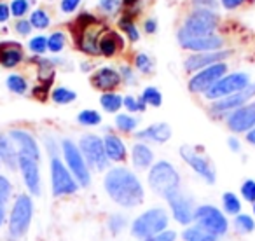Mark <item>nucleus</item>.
<instances>
[{
	"instance_id": "1",
	"label": "nucleus",
	"mask_w": 255,
	"mask_h": 241,
	"mask_svg": "<svg viewBox=\"0 0 255 241\" xmlns=\"http://www.w3.org/2000/svg\"><path fill=\"white\" fill-rule=\"evenodd\" d=\"M103 187L109 198L123 208H136L145 199L142 182L131 170L123 166L112 168L103 178Z\"/></svg>"
},
{
	"instance_id": "2",
	"label": "nucleus",
	"mask_w": 255,
	"mask_h": 241,
	"mask_svg": "<svg viewBox=\"0 0 255 241\" xmlns=\"http://www.w3.org/2000/svg\"><path fill=\"white\" fill-rule=\"evenodd\" d=\"M149 187L161 198H166L170 192L180 189V175L177 168L168 161H157L149 170Z\"/></svg>"
},
{
	"instance_id": "3",
	"label": "nucleus",
	"mask_w": 255,
	"mask_h": 241,
	"mask_svg": "<svg viewBox=\"0 0 255 241\" xmlns=\"http://www.w3.org/2000/svg\"><path fill=\"white\" fill-rule=\"evenodd\" d=\"M219 26V16L212 9H196L187 16L184 26L178 30V39L213 35Z\"/></svg>"
},
{
	"instance_id": "4",
	"label": "nucleus",
	"mask_w": 255,
	"mask_h": 241,
	"mask_svg": "<svg viewBox=\"0 0 255 241\" xmlns=\"http://www.w3.org/2000/svg\"><path fill=\"white\" fill-rule=\"evenodd\" d=\"M168 213L163 208H152L138 215L131 224V234L138 240H147L168 229Z\"/></svg>"
},
{
	"instance_id": "5",
	"label": "nucleus",
	"mask_w": 255,
	"mask_h": 241,
	"mask_svg": "<svg viewBox=\"0 0 255 241\" xmlns=\"http://www.w3.org/2000/svg\"><path fill=\"white\" fill-rule=\"evenodd\" d=\"M81 185L74 178L72 171L67 168V164L58 156L51 157V189H53L54 198L61 196H70L79 191Z\"/></svg>"
},
{
	"instance_id": "6",
	"label": "nucleus",
	"mask_w": 255,
	"mask_h": 241,
	"mask_svg": "<svg viewBox=\"0 0 255 241\" xmlns=\"http://www.w3.org/2000/svg\"><path fill=\"white\" fill-rule=\"evenodd\" d=\"M61 152H63V157H65V164H67V168L72 171V175H74V178L77 180V184L81 185V187H88V185L91 184V173H89L88 163H86L81 149H79L72 140L67 138L61 142Z\"/></svg>"
},
{
	"instance_id": "7",
	"label": "nucleus",
	"mask_w": 255,
	"mask_h": 241,
	"mask_svg": "<svg viewBox=\"0 0 255 241\" xmlns=\"http://www.w3.org/2000/svg\"><path fill=\"white\" fill-rule=\"evenodd\" d=\"M33 217V201L28 194H21L16 198L9 217V233L14 238H23L26 234Z\"/></svg>"
},
{
	"instance_id": "8",
	"label": "nucleus",
	"mask_w": 255,
	"mask_h": 241,
	"mask_svg": "<svg viewBox=\"0 0 255 241\" xmlns=\"http://www.w3.org/2000/svg\"><path fill=\"white\" fill-rule=\"evenodd\" d=\"M194 222L206 229L208 233L215 234V236L222 238L229 231V220H227L226 213L220 212L217 206L213 205H201L196 208L194 213Z\"/></svg>"
},
{
	"instance_id": "9",
	"label": "nucleus",
	"mask_w": 255,
	"mask_h": 241,
	"mask_svg": "<svg viewBox=\"0 0 255 241\" xmlns=\"http://www.w3.org/2000/svg\"><path fill=\"white\" fill-rule=\"evenodd\" d=\"M248 84H250V75L245 72H236V74L224 75L215 86H212L205 93V96L212 102H217V100H222L226 96L234 95V93L243 91Z\"/></svg>"
},
{
	"instance_id": "10",
	"label": "nucleus",
	"mask_w": 255,
	"mask_h": 241,
	"mask_svg": "<svg viewBox=\"0 0 255 241\" xmlns=\"http://www.w3.org/2000/svg\"><path fill=\"white\" fill-rule=\"evenodd\" d=\"M79 149H81L82 156H84L86 163H88L89 166L98 171L107 170L110 161H109V157H107L103 138H100V136H96V135H84L81 138V143H79Z\"/></svg>"
},
{
	"instance_id": "11",
	"label": "nucleus",
	"mask_w": 255,
	"mask_h": 241,
	"mask_svg": "<svg viewBox=\"0 0 255 241\" xmlns=\"http://www.w3.org/2000/svg\"><path fill=\"white\" fill-rule=\"evenodd\" d=\"M180 156L203 180L206 182L208 185H213L217 180V171H215V166L212 164V161L208 159L206 156L199 154L194 147L191 145H182L180 147Z\"/></svg>"
},
{
	"instance_id": "12",
	"label": "nucleus",
	"mask_w": 255,
	"mask_h": 241,
	"mask_svg": "<svg viewBox=\"0 0 255 241\" xmlns=\"http://www.w3.org/2000/svg\"><path fill=\"white\" fill-rule=\"evenodd\" d=\"M168 201V206H170L171 213H173V219L177 220L180 226H191L194 222V213L198 206L194 205L192 198L185 196L184 192L178 189V191H173L164 198Z\"/></svg>"
},
{
	"instance_id": "13",
	"label": "nucleus",
	"mask_w": 255,
	"mask_h": 241,
	"mask_svg": "<svg viewBox=\"0 0 255 241\" xmlns=\"http://www.w3.org/2000/svg\"><path fill=\"white\" fill-rule=\"evenodd\" d=\"M226 72H227V65L224 63V61L222 63L212 65V67H208V68H203V70H199L198 74L189 81V89H191L192 93H206L212 86H215L224 75H227Z\"/></svg>"
},
{
	"instance_id": "14",
	"label": "nucleus",
	"mask_w": 255,
	"mask_h": 241,
	"mask_svg": "<svg viewBox=\"0 0 255 241\" xmlns=\"http://www.w3.org/2000/svg\"><path fill=\"white\" fill-rule=\"evenodd\" d=\"M254 96H255V84L250 82L243 91L234 93V95L213 102L212 107H210V110H212L213 114H233L234 110L241 109L243 105L250 103V100L254 98Z\"/></svg>"
},
{
	"instance_id": "15",
	"label": "nucleus",
	"mask_w": 255,
	"mask_h": 241,
	"mask_svg": "<svg viewBox=\"0 0 255 241\" xmlns=\"http://www.w3.org/2000/svg\"><path fill=\"white\" fill-rule=\"evenodd\" d=\"M227 128L233 133H248L255 128V100L227 116Z\"/></svg>"
},
{
	"instance_id": "16",
	"label": "nucleus",
	"mask_w": 255,
	"mask_h": 241,
	"mask_svg": "<svg viewBox=\"0 0 255 241\" xmlns=\"http://www.w3.org/2000/svg\"><path fill=\"white\" fill-rule=\"evenodd\" d=\"M18 170L21 171L23 182H25L26 189L32 196H40V171H39V161L32 159L28 156H21L19 154L18 159Z\"/></svg>"
},
{
	"instance_id": "17",
	"label": "nucleus",
	"mask_w": 255,
	"mask_h": 241,
	"mask_svg": "<svg viewBox=\"0 0 255 241\" xmlns=\"http://www.w3.org/2000/svg\"><path fill=\"white\" fill-rule=\"evenodd\" d=\"M184 49L194 51V53H213V51H222L224 39L219 35H205V37H189V39H178Z\"/></svg>"
},
{
	"instance_id": "18",
	"label": "nucleus",
	"mask_w": 255,
	"mask_h": 241,
	"mask_svg": "<svg viewBox=\"0 0 255 241\" xmlns=\"http://www.w3.org/2000/svg\"><path fill=\"white\" fill-rule=\"evenodd\" d=\"M227 56H231V51H213V53H196L185 60L184 67L187 72H199L203 68H208L215 63H222Z\"/></svg>"
},
{
	"instance_id": "19",
	"label": "nucleus",
	"mask_w": 255,
	"mask_h": 241,
	"mask_svg": "<svg viewBox=\"0 0 255 241\" xmlns=\"http://www.w3.org/2000/svg\"><path fill=\"white\" fill-rule=\"evenodd\" d=\"M9 138L14 142L16 149H18V154L28 156L35 161H40V149H39V145H37L35 138H33L28 131H25V129H12V131L9 133Z\"/></svg>"
},
{
	"instance_id": "20",
	"label": "nucleus",
	"mask_w": 255,
	"mask_h": 241,
	"mask_svg": "<svg viewBox=\"0 0 255 241\" xmlns=\"http://www.w3.org/2000/svg\"><path fill=\"white\" fill-rule=\"evenodd\" d=\"M121 81H123L121 74L110 67L100 68V70H96L91 77L93 86H95L96 89H102V91H105V93H110L112 89H116L117 86L121 84Z\"/></svg>"
},
{
	"instance_id": "21",
	"label": "nucleus",
	"mask_w": 255,
	"mask_h": 241,
	"mask_svg": "<svg viewBox=\"0 0 255 241\" xmlns=\"http://www.w3.org/2000/svg\"><path fill=\"white\" fill-rule=\"evenodd\" d=\"M136 138L145 140V142L164 143L171 138V128L166 122H157V124H152V126H149V128L136 133Z\"/></svg>"
},
{
	"instance_id": "22",
	"label": "nucleus",
	"mask_w": 255,
	"mask_h": 241,
	"mask_svg": "<svg viewBox=\"0 0 255 241\" xmlns=\"http://www.w3.org/2000/svg\"><path fill=\"white\" fill-rule=\"evenodd\" d=\"M23 61V49L16 42L0 44V65L5 68H14Z\"/></svg>"
},
{
	"instance_id": "23",
	"label": "nucleus",
	"mask_w": 255,
	"mask_h": 241,
	"mask_svg": "<svg viewBox=\"0 0 255 241\" xmlns=\"http://www.w3.org/2000/svg\"><path fill=\"white\" fill-rule=\"evenodd\" d=\"M18 159L19 154L14 142L9 136L0 135V163H4L9 170H16L18 168Z\"/></svg>"
},
{
	"instance_id": "24",
	"label": "nucleus",
	"mask_w": 255,
	"mask_h": 241,
	"mask_svg": "<svg viewBox=\"0 0 255 241\" xmlns=\"http://www.w3.org/2000/svg\"><path fill=\"white\" fill-rule=\"evenodd\" d=\"M131 159L136 170H150L154 163V152L145 143H135L131 150Z\"/></svg>"
},
{
	"instance_id": "25",
	"label": "nucleus",
	"mask_w": 255,
	"mask_h": 241,
	"mask_svg": "<svg viewBox=\"0 0 255 241\" xmlns=\"http://www.w3.org/2000/svg\"><path fill=\"white\" fill-rule=\"evenodd\" d=\"M103 143H105V152L109 161L121 163V161L126 159V145L117 135H107L103 138Z\"/></svg>"
},
{
	"instance_id": "26",
	"label": "nucleus",
	"mask_w": 255,
	"mask_h": 241,
	"mask_svg": "<svg viewBox=\"0 0 255 241\" xmlns=\"http://www.w3.org/2000/svg\"><path fill=\"white\" fill-rule=\"evenodd\" d=\"M121 44H123V42H121L119 35H116L114 32H107L103 37H100L98 51H100V54H102V56L110 58V56H114L117 51H119Z\"/></svg>"
},
{
	"instance_id": "27",
	"label": "nucleus",
	"mask_w": 255,
	"mask_h": 241,
	"mask_svg": "<svg viewBox=\"0 0 255 241\" xmlns=\"http://www.w3.org/2000/svg\"><path fill=\"white\" fill-rule=\"evenodd\" d=\"M182 240L184 241H220V238L208 233V231L203 229L198 224H194V226L185 227L184 233H182Z\"/></svg>"
},
{
	"instance_id": "28",
	"label": "nucleus",
	"mask_w": 255,
	"mask_h": 241,
	"mask_svg": "<svg viewBox=\"0 0 255 241\" xmlns=\"http://www.w3.org/2000/svg\"><path fill=\"white\" fill-rule=\"evenodd\" d=\"M234 231H236L238 234H250L255 231V220L252 219L250 215H247V213H240V215L234 217Z\"/></svg>"
},
{
	"instance_id": "29",
	"label": "nucleus",
	"mask_w": 255,
	"mask_h": 241,
	"mask_svg": "<svg viewBox=\"0 0 255 241\" xmlns=\"http://www.w3.org/2000/svg\"><path fill=\"white\" fill-rule=\"evenodd\" d=\"M222 206H224V213L227 215H240L241 212V201L234 192H224L222 194Z\"/></svg>"
},
{
	"instance_id": "30",
	"label": "nucleus",
	"mask_w": 255,
	"mask_h": 241,
	"mask_svg": "<svg viewBox=\"0 0 255 241\" xmlns=\"http://www.w3.org/2000/svg\"><path fill=\"white\" fill-rule=\"evenodd\" d=\"M123 102L124 98L119 95H116V93H103L102 96H100V105L103 107V110H107V112H117V110L123 107Z\"/></svg>"
},
{
	"instance_id": "31",
	"label": "nucleus",
	"mask_w": 255,
	"mask_h": 241,
	"mask_svg": "<svg viewBox=\"0 0 255 241\" xmlns=\"http://www.w3.org/2000/svg\"><path fill=\"white\" fill-rule=\"evenodd\" d=\"M51 98H53V102L58 103V105H68V103L75 102L77 93L61 86V88H54L53 91H51Z\"/></svg>"
},
{
	"instance_id": "32",
	"label": "nucleus",
	"mask_w": 255,
	"mask_h": 241,
	"mask_svg": "<svg viewBox=\"0 0 255 241\" xmlns=\"http://www.w3.org/2000/svg\"><path fill=\"white\" fill-rule=\"evenodd\" d=\"M116 126L119 131L131 133V131H135L136 126H138V119L129 116V114H119V116L116 117Z\"/></svg>"
},
{
	"instance_id": "33",
	"label": "nucleus",
	"mask_w": 255,
	"mask_h": 241,
	"mask_svg": "<svg viewBox=\"0 0 255 241\" xmlns=\"http://www.w3.org/2000/svg\"><path fill=\"white\" fill-rule=\"evenodd\" d=\"M119 26H121V30H123V32L128 35V39L131 40V42H136V40L140 39L138 28H136V25L133 23V19L129 18V16H124V18H121L119 19Z\"/></svg>"
},
{
	"instance_id": "34",
	"label": "nucleus",
	"mask_w": 255,
	"mask_h": 241,
	"mask_svg": "<svg viewBox=\"0 0 255 241\" xmlns=\"http://www.w3.org/2000/svg\"><path fill=\"white\" fill-rule=\"evenodd\" d=\"M7 88L11 89L12 93H16V95H25V93L28 91V82H26L25 77H21V75L12 74L7 77Z\"/></svg>"
},
{
	"instance_id": "35",
	"label": "nucleus",
	"mask_w": 255,
	"mask_h": 241,
	"mask_svg": "<svg viewBox=\"0 0 255 241\" xmlns=\"http://www.w3.org/2000/svg\"><path fill=\"white\" fill-rule=\"evenodd\" d=\"M142 100L147 103V105L161 107V103H163V95H161V91L157 88H152V86H149V88L143 89Z\"/></svg>"
},
{
	"instance_id": "36",
	"label": "nucleus",
	"mask_w": 255,
	"mask_h": 241,
	"mask_svg": "<svg viewBox=\"0 0 255 241\" xmlns=\"http://www.w3.org/2000/svg\"><path fill=\"white\" fill-rule=\"evenodd\" d=\"M77 120L84 126H98L102 122V116L96 110H82L77 116Z\"/></svg>"
},
{
	"instance_id": "37",
	"label": "nucleus",
	"mask_w": 255,
	"mask_h": 241,
	"mask_svg": "<svg viewBox=\"0 0 255 241\" xmlns=\"http://www.w3.org/2000/svg\"><path fill=\"white\" fill-rule=\"evenodd\" d=\"M109 231L112 234H119L121 231L124 229V227L128 226V219L123 215V213H112V215L109 217Z\"/></svg>"
},
{
	"instance_id": "38",
	"label": "nucleus",
	"mask_w": 255,
	"mask_h": 241,
	"mask_svg": "<svg viewBox=\"0 0 255 241\" xmlns=\"http://www.w3.org/2000/svg\"><path fill=\"white\" fill-rule=\"evenodd\" d=\"M65 44H67V37H65V33L63 32H54L53 35L47 39V49H49L51 53H60V51L65 47Z\"/></svg>"
},
{
	"instance_id": "39",
	"label": "nucleus",
	"mask_w": 255,
	"mask_h": 241,
	"mask_svg": "<svg viewBox=\"0 0 255 241\" xmlns=\"http://www.w3.org/2000/svg\"><path fill=\"white\" fill-rule=\"evenodd\" d=\"M49 16H47L46 11H42V9H37V11L32 12V18H30V23H32L33 28H47L49 26Z\"/></svg>"
},
{
	"instance_id": "40",
	"label": "nucleus",
	"mask_w": 255,
	"mask_h": 241,
	"mask_svg": "<svg viewBox=\"0 0 255 241\" xmlns=\"http://www.w3.org/2000/svg\"><path fill=\"white\" fill-rule=\"evenodd\" d=\"M123 105L126 107L129 112H143V110L147 109V103L142 100V96H140V98H135V96H124Z\"/></svg>"
},
{
	"instance_id": "41",
	"label": "nucleus",
	"mask_w": 255,
	"mask_h": 241,
	"mask_svg": "<svg viewBox=\"0 0 255 241\" xmlns=\"http://www.w3.org/2000/svg\"><path fill=\"white\" fill-rule=\"evenodd\" d=\"M240 192H241V198H243L245 201L255 205V180H252V178L245 180L243 184H241Z\"/></svg>"
},
{
	"instance_id": "42",
	"label": "nucleus",
	"mask_w": 255,
	"mask_h": 241,
	"mask_svg": "<svg viewBox=\"0 0 255 241\" xmlns=\"http://www.w3.org/2000/svg\"><path fill=\"white\" fill-rule=\"evenodd\" d=\"M135 65H136V68H138V72H142V74H150L154 68V61L150 60V56H147L145 53L136 54Z\"/></svg>"
},
{
	"instance_id": "43",
	"label": "nucleus",
	"mask_w": 255,
	"mask_h": 241,
	"mask_svg": "<svg viewBox=\"0 0 255 241\" xmlns=\"http://www.w3.org/2000/svg\"><path fill=\"white\" fill-rule=\"evenodd\" d=\"M11 192H12V184L7 177L4 175H0V203L5 205L11 198Z\"/></svg>"
},
{
	"instance_id": "44",
	"label": "nucleus",
	"mask_w": 255,
	"mask_h": 241,
	"mask_svg": "<svg viewBox=\"0 0 255 241\" xmlns=\"http://www.w3.org/2000/svg\"><path fill=\"white\" fill-rule=\"evenodd\" d=\"M28 47H30V51H32V53L44 54L47 51V39H46V37H42V35L33 37V39L30 40Z\"/></svg>"
},
{
	"instance_id": "45",
	"label": "nucleus",
	"mask_w": 255,
	"mask_h": 241,
	"mask_svg": "<svg viewBox=\"0 0 255 241\" xmlns=\"http://www.w3.org/2000/svg\"><path fill=\"white\" fill-rule=\"evenodd\" d=\"M26 11H28V0H12V4H11L12 16L21 18L23 14H26Z\"/></svg>"
},
{
	"instance_id": "46",
	"label": "nucleus",
	"mask_w": 255,
	"mask_h": 241,
	"mask_svg": "<svg viewBox=\"0 0 255 241\" xmlns=\"http://www.w3.org/2000/svg\"><path fill=\"white\" fill-rule=\"evenodd\" d=\"M121 5H123V0H100V7L105 12H109V14L117 12Z\"/></svg>"
},
{
	"instance_id": "47",
	"label": "nucleus",
	"mask_w": 255,
	"mask_h": 241,
	"mask_svg": "<svg viewBox=\"0 0 255 241\" xmlns=\"http://www.w3.org/2000/svg\"><path fill=\"white\" fill-rule=\"evenodd\" d=\"M177 240V233L175 231H163L161 234H157V236H152V238H147V240H142V241H175Z\"/></svg>"
},
{
	"instance_id": "48",
	"label": "nucleus",
	"mask_w": 255,
	"mask_h": 241,
	"mask_svg": "<svg viewBox=\"0 0 255 241\" xmlns=\"http://www.w3.org/2000/svg\"><path fill=\"white\" fill-rule=\"evenodd\" d=\"M32 23L26 21V19H19L18 23H16V32L19 33V35H28L30 32H32Z\"/></svg>"
},
{
	"instance_id": "49",
	"label": "nucleus",
	"mask_w": 255,
	"mask_h": 241,
	"mask_svg": "<svg viewBox=\"0 0 255 241\" xmlns=\"http://www.w3.org/2000/svg\"><path fill=\"white\" fill-rule=\"evenodd\" d=\"M79 4H81V0H61V11L67 12V14L74 12L79 7Z\"/></svg>"
},
{
	"instance_id": "50",
	"label": "nucleus",
	"mask_w": 255,
	"mask_h": 241,
	"mask_svg": "<svg viewBox=\"0 0 255 241\" xmlns=\"http://www.w3.org/2000/svg\"><path fill=\"white\" fill-rule=\"evenodd\" d=\"M220 2H222V5L226 9H238L240 7V5H243L245 2H252V0H220Z\"/></svg>"
},
{
	"instance_id": "51",
	"label": "nucleus",
	"mask_w": 255,
	"mask_h": 241,
	"mask_svg": "<svg viewBox=\"0 0 255 241\" xmlns=\"http://www.w3.org/2000/svg\"><path fill=\"white\" fill-rule=\"evenodd\" d=\"M121 77H123L124 82H128V84H133V81H135V74H133V70L129 67L121 68Z\"/></svg>"
},
{
	"instance_id": "52",
	"label": "nucleus",
	"mask_w": 255,
	"mask_h": 241,
	"mask_svg": "<svg viewBox=\"0 0 255 241\" xmlns=\"http://www.w3.org/2000/svg\"><path fill=\"white\" fill-rule=\"evenodd\" d=\"M9 16H11V7H7L4 2H0V23L7 21Z\"/></svg>"
},
{
	"instance_id": "53",
	"label": "nucleus",
	"mask_w": 255,
	"mask_h": 241,
	"mask_svg": "<svg viewBox=\"0 0 255 241\" xmlns=\"http://www.w3.org/2000/svg\"><path fill=\"white\" fill-rule=\"evenodd\" d=\"M194 5H198L199 9H212L215 5V0H192Z\"/></svg>"
},
{
	"instance_id": "54",
	"label": "nucleus",
	"mask_w": 255,
	"mask_h": 241,
	"mask_svg": "<svg viewBox=\"0 0 255 241\" xmlns=\"http://www.w3.org/2000/svg\"><path fill=\"white\" fill-rule=\"evenodd\" d=\"M156 30H157L156 19H147V21H145V32L147 33H154Z\"/></svg>"
},
{
	"instance_id": "55",
	"label": "nucleus",
	"mask_w": 255,
	"mask_h": 241,
	"mask_svg": "<svg viewBox=\"0 0 255 241\" xmlns=\"http://www.w3.org/2000/svg\"><path fill=\"white\" fill-rule=\"evenodd\" d=\"M227 143H229L231 150H234V152H238V150H240V142H238L236 138H229V140H227Z\"/></svg>"
},
{
	"instance_id": "56",
	"label": "nucleus",
	"mask_w": 255,
	"mask_h": 241,
	"mask_svg": "<svg viewBox=\"0 0 255 241\" xmlns=\"http://www.w3.org/2000/svg\"><path fill=\"white\" fill-rule=\"evenodd\" d=\"M247 142L250 143V145H255V128L247 133Z\"/></svg>"
},
{
	"instance_id": "57",
	"label": "nucleus",
	"mask_w": 255,
	"mask_h": 241,
	"mask_svg": "<svg viewBox=\"0 0 255 241\" xmlns=\"http://www.w3.org/2000/svg\"><path fill=\"white\" fill-rule=\"evenodd\" d=\"M4 222H5V205L0 203V227L4 226Z\"/></svg>"
},
{
	"instance_id": "58",
	"label": "nucleus",
	"mask_w": 255,
	"mask_h": 241,
	"mask_svg": "<svg viewBox=\"0 0 255 241\" xmlns=\"http://www.w3.org/2000/svg\"><path fill=\"white\" fill-rule=\"evenodd\" d=\"M123 4L126 5V7H133V5L138 4V0H123Z\"/></svg>"
},
{
	"instance_id": "59",
	"label": "nucleus",
	"mask_w": 255,
	"mask_h": 241,
	"mask_svg": "<svg viewBox=\"0 0 255 241\" xmlns=\"http://www.w3.org/2000/svg\"><path fill=\"white\" fill-rule=\"evenodd\" d=\"M254 215H255V205H254Z\"/></svg>"
}]
</instances>
